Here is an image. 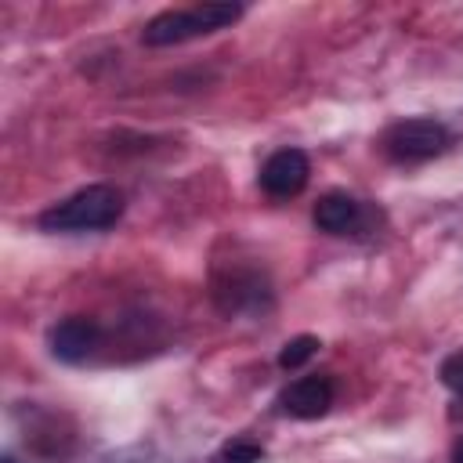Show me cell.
Wrapping results in <instances>:
<instances>
[{
  "mask_svg": "<svg viewBox=\"0 0 463 463\" xmlns=\"http://www.w3.org/2000/svg\"><path fill=\"white\" fill-rule=\"evenodd\" d=\"M452 463H463V438L452 445Z\"/></svg>",
  "mask_w": 463,
  "mask_h": 463,
  "instance_id": "obj_12",
  "label": "cell"
},
{
  "mask_svg": "<svg viewBox=\"0 0 463 463\" xmlns=\"http://www.w3.org/2000/svg\"><path fill=\"white\" fill-rule=\"evenodd\" d=\"M315 351H318V340L307 336V333H300V336H293V340L282 344V351H279V365H282V369H300Z\"/></svg>",
  "mask_w": 463,
  "mask_h": 463,
  "instance_id": "obj_9",
  "label": "cell"
},
{
  "mask_svg": "<svg viewBox=\"0 0 463 463\" xmlns=\"http://www.w3.org/2000/svg\"><path fill=\"white\" fill-rule=\"evenodd\" d=\"M311 177V163L300 148H279L264 159L260 166V188L271 195V199H293L304 192Z\"/></svg>",
  "mask_w": 463,
  "mask_h": 463,
  "instance_id": "obj_4",
  "label": "cell"
},
{
  "mask_svg": "<svg viewBox=\"0 0 463 463\" xmlns=\"http://www.w3.org/2000/svg\"><path fill=\"white\" fill-rule=\"evenodd\" d=\"M438 376H441V383H445L449 391L463 394V351H459V354H449V358L441 362Z\"/></svg>",
  "mask_w": 463,
  "mask_h": 463,
  "instance_id": "obj_11",
  "label": "cell"
},
{
  "mask_svg": "<svg viewBox=\"0 0 463 463\" xmlns=\"http://www.w3.org/2000/svg\"><path fill=\"white\" fill-rule=\"evenodd\" d=\"M221 311H242V307H257L260 297H268V286L260 282V275H228V282H217L213 289Z\"/></svg>",
  "mask_w": 463,
  "mask_h": 463,
  "instance_id": "obj_8",
  "label": "cell"
},
{
  "mask_svg": "<svg viewBox=\"0 0 463 463\" xmlns=\"http://www.w3.org/2000/svg\"><path fill=\"white\" fill-rule=\"evenodd\" d=\"M452 145V134L438 119H398L380 134V148L391 163H427Z\"/></svg>",
  "mask_w": 463,
  "mask_h": 463,
  "instance_id": "obj_3",
  "label": "cell"
},
{
  "mask_svg": "<svg viewBox=\"0 0 463 463\" xmlns=\"http://www.w3.org/2000/svg\"><path fill=\"white\" fill-rule=\"evenodd\" d=\"M4 463H14V459H11V456H4Z\"/></svg>",
  "mask_w": 463,
  "mask_h": 463,
  "instance_id": "obj_13",
  "label": "cell"
},
{
  "mask_svg": "<svg viewBox=\"0 0 463 463\" xmlns=\"http://www.w3.org/2000/svg\"><path fill=\"white\" fill-rule=\"evenodd\" d=\"M333 394H336L333 376H326V373L300 376V380H293V383L279 394V409H282L286 416H293V420H318V416L329 412Z\"/></svg>",
  "mask_w": 463,
  "mask_h": 463,
  "instance_id": "obj_5",
  "label": "cell"
},
{
  "mask_svg": "<svg viewBox=\"0 0 463 463\" xmlns=\"http://www.w3.org/2000/svg\"><path fill=\"white\" fill-rule=\"evenodd\" d=\"M311 221L318 224V232H329V235L358 232L362 228V203L354 195H347V192H326L315 203Z\"/></svg>",
  "mask_w": 463,
  "mask_h": 463,
  "instance_id": "obj_7",
  "label": "cell"
},
{
  "mask_svg": "<svg viewBox=\"0 0 463 463\" xmlns=\"http://www.w3.org/2000/svg\"><path fill=\"white\" fill-rule=\"evenodd\" d=\"M260 459H264V449L253 438H235L217 452V463H260Z\"/></svg>",
  "mask_w": 463,
  "mask_h": 463,
  "instance_id": "obj_10",
  "label": "cell"
},
{
  "mask_svg": "<svg viewBox=\"0 0 463 463\" xmlns=\"http://www.w3.org/2000/svg\"><path fill=\"white\" fill-rule=\"evenodd\" d=\"M242 18V4H195V7H170L145 22L141 40L148 47H174L195 36H210Z\"/></svg>",
  "mask_w": 463,
  "mask_h": 463,
  "instance_id": "obj_2",
  "label": "cell"
},
{
  "mask_svg": "<svg viewBox=\"0 0 463 463\" xmlns=\"http://www.w3.org/2000/svg\"><path fill=\"white\" fill-rule=\"evenodd\" d=\"M98 340H101V326H98L94 318H87V315H69V318H61V322L51 329V336H47L51 354L61 358V362H83V358L98 347Z\"/></svg>",
  "mask_w": 463,
  "mask_h": 463,
  "instance_id": "obj_6",
  "label": "cell"
},
{
  "mask_svg": "<svg viewBox=\"0 0 463 463\" xmlns=\"http://www.w3.org/2000/svg\"><path fill=\"white\" fill-rule=\"evenodd\" d=\"M123 217V195L112 184H87L36 217L43 232H101Z\"/></svg>",
  "mask_w": 463,
  "mask_h": 463,
  "instance_id": "obj_1",
  "label": "cell"
}]
</instances>
